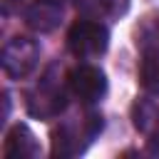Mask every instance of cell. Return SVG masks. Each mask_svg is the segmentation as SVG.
Returning a JSON list of instances; mask_svg holds the SVG:
<instances>
[{"mask_svg": "<svg viewBox=\"0 0 159 159\" xmlns=\"http://www.w3.org/2000/svg\"><path fill=\"white\" fill-rule=\"evenodd\" d=\"M107 45H109L107 27L89 17L77 20L67 32V47L75 57H97L107 50Z\"/></svg>", "mask_w": 159, "mask_h": 159, "instance_id": "obj_1", "label": "cell"}, {"mask_svg": "<svg viewBox=\"0 0 159 159\" xmlns=\"http://www.w3.org/2000/svg\"><path fill=\"white\" fill-rule=\"evenodd\" d=\"M2 70L7 77L12 80H22L27 77L35 67H37V60H40V45L32 40V37H25V35H17L12 40L5 42L2 47Z\"/></svg>", "mask_w": 159, "mask_h": 159, "instance_id": "obj_2", "label": "cell"}, {"mask_svg": "<svg viewBox=\"0 0 159 159\" xmlns=\"http://www.w3.org/2000/svg\"><path fill=\"white\" fill-rule=\"evenodd\" d=\"M52 72V70H50ZM50 72L35 84V89L27 94V107L35 117L40 119H50V117H57L65 104H67V97H65V89L60 87V82L55 77H50Z\"/></svg>", "mask_w": 159, "mask_h": 159, "instance_id": "obj_3", "label": "cell"}, {"mask_svg": "<svg viewBox=\"0 0 159 159\" xmlns=\"http://www.w3.org/2000/svg\"><path fill=\"white\" fill-rule=\"evenodd\" d=\"M99 129H102V117H99V114H87L80 124H62V127L55 132L52 154H55V157H72V154H80V152L84 149V144H80V137L92 139Z\"/></svg>", "mask_w": 159, "mask_h": 159, "instance_id": "obj_4", "label": "cell"}, {"mask_svg": "<svg viewBox=\"0 0 159 159\" xmlns=\"http://www.w3.org/2000/svg\"><path fill=\"white\" fill-rule=\"evenodd\" d=\"M67 82H70V89L72 94L84 102V104H92V102H99L107 92V77L99 67H92V65H80L75 67L70 75H67Z\"/></svg>", "mask_w": 159, "mask_h": 159, "instance_id": "obj_5", "label": "cell"}, {"mask_svg": "<svg viewBox=\"0 0 159 159\" xmlns=\"http://www.w3.org/2000/svg\"><path fill=\"white\" fill-rule=\"evenodd\" d=\"M25 22L35 32H52L62 22V0H30Z\"/></svg>", "mask_w": 159, "mask_h": 159, "instance_id": "obj_6", "label": "cell"}, {"mask_svg": "<svg viewBox=\"0 0 159 159\" xmlns=\"http://www.w3.org/2000/svg\"><path fill=\"white\" fill-rule=\"evenodd\" d=\"M2 154H5V159H35V157L40 154L37 139H35V134L30 132L27 124H15V127L7 132Z\"/></svg>", "mask_w": 159, "mask_h": 159, "instance_id": "obj_7", "label": "cell"}, {"mask_svg": "<svg viewBox=\"0 0 159 159\" xmlns=\"http://www.w3.org/2000/svg\"><path fill=\"white\" fill-rule=\"evenodd\" d=\"M139 82L149 94H159V50H144L139 62Z\"/></svg>", "mask_w": 159, "mask_h": 159, "instance_id": "obj_8", "label": "cell"}, {"mask_svg": "<svg viewBox=\"0 0 159 159\" xmlns=\"http://www.w3.org/2000/svg\"><path fill=\"white\" fill-rule=\"evenodd\" d=\"M157 119H159V112H157L154 104H149V102H137L134 104V124H137V129L149 132V127L157 124Z\"/></svg>", "mask_w": 159, "mask_h": 159, "instance_id": "obj_9", "label": "cell"}, {"mask_svg": "<svg viewBox=\"0 0 159 159\" xmlns=\"http://www.w3.org/2000/svg\"><path fill=\"white\" fill-rule=\"evenodd\" d=\"M75 5H77V10H80L84 17H89V20H99L102 15L109 12L112 0H75Z\"/></svg>", "mask_w": 159, "mask_h": 159, "instance_id": "obj_10", "label": "cell"}]
</instances>
